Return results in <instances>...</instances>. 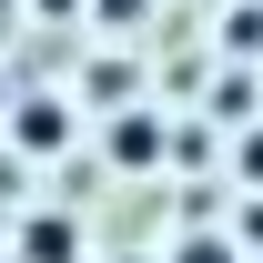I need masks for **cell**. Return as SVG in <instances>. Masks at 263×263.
<instances>
[{"label":"cell","instance_id":"cell-1","mask_svg":"<svg viewBox=\"0 0 263 263\" xmlns=\"http://www.w3.org/2000/svg\"><path fill=\"white\" fill-rule=\"evenodd\" d=\"M21 263H81V223L71 213H31L21 223Z\"/></svg>","mask_w":263,"mask_h":263},{"label":"cell","instance_id":"cell-2","mask_svg":"<svg viewBox=\"0 0 263 263\" xmlns=\"http://www.w3.org/2000/svg\"><path fill=\"white\" fill-rule=\"evenodd\" d=\"M10 142H21V152H61V142H71V111H61V101H21V111H10Z\"/></svg>","mask_w":263,"mask_h":263},{"label":"cell","instance_id":"cell-3","mask_svg":"<svg viewBox=\"0 0 263 263\" xmlns=\"http://www.w3.org/2000/svg\"><path fill=\"white\" fill-rule=\"evenodd\" d=\"M152 152H162V122L152 111H122L111 122V162H152Z\"/></svg>","mask_w":263,"mask_h":263},{"label":"cell","instance_id":"cell-4","mask_svg":"<svg viewBox=\"0 0 263 263\" xmlns=\"http://www.w3.org/2000/svg\"><path fill=\"white\" fill-rule=\"evenodd\" d=\"M172 263H243V253H233L223 233H193V243H182V253H172Z\"/></svg>","mask_w":263,"mask_h":263},{"label":"cell","instance_id":"cell-5","mask_svg":"<svg viewBox=\"0 0 263 263\" xmlns=\"http://www.w3.org/2000/svg\"><path fill=\"white\" fill-rule=\"evenodd\" d=\"M243 172H253V182H263V132H253V142H243Z\"/></svg>","mask_w":263,"mask_h":263}]
</instances>
